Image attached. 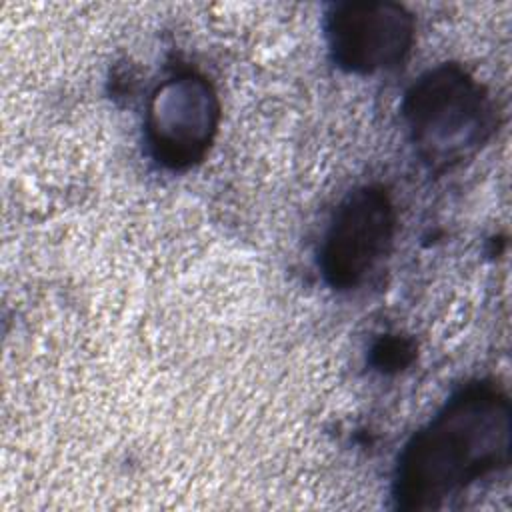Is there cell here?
<instances>
[{
	"mask_svg": "<svg viewBox=\"0 0 512 512\" xmlns=\"http://www.w3.org/2000/svg\"><path fill=\"white\" fill-rule=\"evenodd\" d=\"M510 446L512 408L504 388L484 378L462 384L400 450L392 476L394 508H440L508 468Z\"/></svg>",
	"mask_w": 512,
	"mask_h": 512,
	"instance_id": "1",
	"label": "cell"
},
{
	"mask_svg": "<svg viewBox=\"0 0 512 512\" xmlns=\"http://www.w3.org/2000/svg\"><path fill=\"white\" fill-rule=\"evenodd\" d=\"M402 118L418 158L434 172L472 160L496 130L490 92L456 62L436 64L414 80Z\"/></svg>",
	"mask_w": 512,
	"mask_h": 512,
	"instance_id": "2",
	"label": "cell"
},
{
	"mask_svg": "<svg viewBox=\"0 0 512 512\" xmlns=\"http://www.w3.org/2000/svg\"><path fill=\"white\" fill-rule=\"evenodd\" d=\"M220 100L210 80L196 70H178L152 90L144 140L152 160L172 172L200 164L218 132Z\"/></svg>",
	"mask_w": 512,
	"mask_h": 512,
	"instance_id": "3",
	"label": "cell"
},
{
	"mask_svg": "<svg viewBox=\"0 0 512 512\" xmlns=\"http://www.w3.org/2000/svg\"><path fill=\"white\" fill-rule=\"evenodd\" d=\"M396 210L382 184H364L336 206L324 232L318 268L324 282L338 292L356 290L390 252Z\"/></svg>",
	"mask_w": 512,
	"mask_h": 512,
	"instance_id": "4",
	"label": "cell"
},
{
	"mask_svg": "<svg viewBox=\"0 0 512 512\" xmlns=\"http://www.w3.org/2000/svg\"><path fill=\"white\" fill-rule=\"evenodd\" d=\"M324 38L340 70L370 76L406 60L414 44V16L388 0L336 2L324 14Z\"/></svg>",
	"mask_w": 512,
	"mask_h": 512,
	"instance_id": "5",
	"label": "cell"
},
{
	"mask_svg": "<svg viewBox=\"0 0 512 512\" xmlns=\"http://www.w3.org/2000/svg\"><path fill=\"white\" fill-rule=\"evenodd\" d=\"M414 352L416 348L412 340L398 334H386L372 346L370 362L380 372H398L412 362Z\"/></svg>",
	"mask_w": 512,
	"mask_h": 512,
	"instance_id": "6",
	"label": "cell"
}]
</instances>
